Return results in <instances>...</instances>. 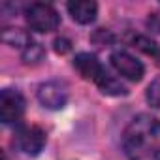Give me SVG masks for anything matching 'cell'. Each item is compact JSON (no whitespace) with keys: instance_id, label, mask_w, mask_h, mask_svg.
<instances>
[{"instance_id":"9","label":"cell","mask_w":160,"mask_h":160,"mask_svg":"<svg viewBox=\"0 0 160 160\" xmlns=\"http://www.w3.org/2000/svg\"><path fill=\"white\" fill-rule=\"evenodd\" d=\"M96 85H98V89H100L104 94H108V96H124V94H128L126 87L121 85V81H117V79H115L113 75H109L108 72L102 75V79H100Z\"/></svg>"},{"instance_id":"15","label":"cell","mask_w":160,"mask_h":160,"mask_svg":"<svg viewBox=\"0 0 160 160\" xmlns=\"http://www.w3.org/2000/svg\"><path fill=\"white\" fill-rule=\"evenodd\" d=\"M149 25H151V28L152 30H156V32H160V15H151V19H149Z\"/></svg>"},{"instance_id":"8","label":"cell","mask_w":160,"mask_h":160,"mask_svg":"<svg viewBox=\"0 0 160 160\" xmlns=\"http://www.w3.org/2000/svg\"><path fill=\"white\" fill-rule=\"evenodd\" d=\"M68 13L72 15L75 23L89 25L96 19L98 6L92 0H73V2H68Z\"/></svg>"},{"instance_id":"10","label":"cell","mask_w":160,"mask_h":160,"mask_svg":"<svg viewBox=\"0 0 160 160\" xmlns=\"http://www.w3.org/2000/svg\"><path fill=\"white\" fill-rule=\"evenodd\" d=\"M2 38H4V42L10 43L12 47H21V49H25V47L32 42L21 28H6L4 34H2Z\"/></svg>"},{"instance_id":"7","label":"cell","mask_w":160,"mask_h":160,"mask_svg":"<svg viewBox=\"0 0 160 160\" xmlns=\"http://www.w3.org/2000/svg\"><path fill=\"white\" fill-rule=\"evenodd\" d=\"M73 66H75V70L79 73H81L83 79H89V81H94V83H98L100 79H102V75L106 73V70L100 64V60L96 58V55H91V53H79V55H75Z\"/></svg>"},{"instance_id":"4","label":"cell","mask_w":160,"mask_h":160,"mask_svg":"<svg viewBox=\"0 0 160 160\" xmlns=\"http://www.w3.org/2000/svg\"><path fill=\"white\" fill-rule=\"evenodd\" d=\"M109 60H111V66L117 70V73H121L122 77L130 79V81H139V79L143 77V72H145L143 64L136 57H132L130 53H126V51H113Z\"/></svg>"},{"instance_id":"14","label":"cell","mask_w":160,"mask_h":160,"mask_svg":"<svg viewBox=\"0 0 160 160\" xmlns=\"http://www.w3.org/2000/svg\"><path fill=\"white\" fill-rule=\"evenodd\" d=\"M55 51L60 53V55H62V53H68V51H70V42H68L66 38H57V40H55Z\"/></svg>"},{"instance_id":"11","label":"cell","mask_w":160,"mask_h":160,"mask_svg":"<svg viewBox=\"0 0 160 160\" xmlns=\"http://www.w3.org/2000/svg\"><path fill=\"white\" fill-rule=\"evenodd\" d=\"M132 43H134V47H138L143 53H147V55L154 57L156 60H160V45L156 42H152L151 38H147V36H134Z\"/></svg>"},{"instance_id":"16","label":"cell","mask_w":160,"mask_h":160,"mask_svg":"<svg viewBox=\"0 0 160 160\" xmlns=\"http://www.w3.org/2000/svg\"><path fill=\"white\" fill-rule=\"evenodd\" d=\"M158 64H160V60H158Z\"/></svg>"},{"instance_id":"1","label":"cell","mask_w":160,"mask_h":160,"mask_svg":"<svg viewBox=\"0 0 160 160\" xmlns=\"http://www.w3.org/2000/svg\"><path fill=\"white\" fill-rule=\"evenodd\" d=\"M128 160H160V121L151 115L134 117L122 132Z\"/></svg>"},{"instance_id":"6","label":"cell","mask_w":160,"mask_h":160,"mask_svg":"<svg viewBox=\"0 0 160 160\" xmlns=\"http://www.w3.org/2000/svg\"><path fill=\"white\" fill-rule=\"evenodd\" d=\"M15 145L30 156H36L45 145V132L40 126H25L15 136Z\"/></svg>"},{"instance_id":"5","label":"cell","mask_w":160,"mask_h":160,"mask_svg":"<svg viewBox=\"0 0 160 160\" xmlns=\"http://www.w3.org/2000/svg\"><path fill=\"white\" fill-rule=\"evenodd\" d=\"M38 100L47 109H62L68 102V91L58 81H47L38 87Z\"/></svg>"},{"instance_id":"13","label":"cell","mask_w":160,"mask_h":160,"mask_svg":"<svg viewBox=\"0 0 160 160\" xmlns=\"http://www.w3.org/2000/svg\"><path fill=\"white\" fill-rule=\"evenodd\" d=\"M147 100L152 108L160 109V77L151 81V85L147 87Z\"/></svg>"},{"instance_id":"12","label":"cell","mask_w":160,"mask_h":160,"mask_svg":"<svg viewBox=\"0 0 160 160\" xmlns=\"http://www.w3.org/2000/svg\"><path fill=\"white\" fill-rule=\"evenodd\" d=\"M42 57H43V49H42V45L36 43V42H30V43L23 49V60H25L27 64H36V62L42 60Z\"/></svg>"},{"instance_id":"3","label":"cell","mask_w":160,"mask_h":160,"mask_svg":"<svg viewBox=\"0 0 160 160\" xmlns=\"http://www.w3.org/2000/svg\"><path fill=\"white\" fill-rule=\"evenodd\" d=\"M23 113H25V98L19 91L4 89L0 92V121L4 124L19 121Z\"/></svg>"},{"instance_id":"2","label":"cell","mask_w":160,"mask_h":160,"mask_svg":"<svg viewBox=\"0 0 160 160\" xmlns=\"http://www.w3.org/2000/svg\"><path fill=\"white\" fill-rule=\"evenodd\" d=\"M25 15H27L28 27L36 32H53L60 25V17H58L57 10L49 4H43V2L30 4L27 8Z\"/></svg>"}]
</instances>
